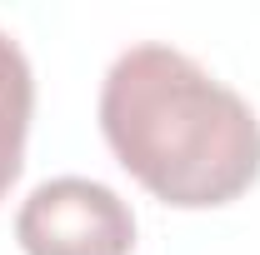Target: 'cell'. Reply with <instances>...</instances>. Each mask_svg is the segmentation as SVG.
I'll return each instance as SVG.
<instances>
[{"label":"cell","mask_w":260,"mask_h":255,"mask_svg":"<svg viewBox=\"0 0 260 255\" xmlns=\"http://www.w3.org/2000/svg\"><path fill=\"white\" fill-rule=\"evenodd\" d=\"M100 130L130 175L180 210L230 205L260 175L250 100L165 40H140L110 60Z\"/></svg>","instance_id":"6da1fadb"},{"label":"cell","mask_w":260,"mask_h":255,"mask_svg":"<svg viewBox=\"0 0 260 255\" xmlns=\"http://www.w3.org/2000/svg\"><path fill=\"white\" fill-rule=\"evenodd\" d=\"M15 240L25 255H130L135 215L90 175H55L20 200Z\"/></svg>","instance_id":"7a4b0ae2"},{"label":"cell","mask_w":260,"mask_h":255,"mask_svg":"<svg viewBox=\"0 0 260 255\" xmlns=\"http://www.w3.org/2000/svg\"><path fill=\"white\" fill-rule=\"evenodd\" d=\"M30 110H35V75L20 50V40L0 30V200L15 185L25 165V135H30Z\"/></svg>","instance_id":"3957f363"}]
</instances>
